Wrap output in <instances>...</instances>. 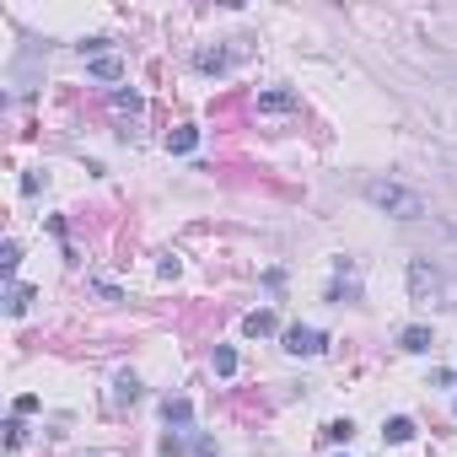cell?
I'll use <instances>...</instances> for the list:
<instances>
[{
  "label": "cell",
  "mask_w": 457,
  "mask_h": 457,
  "mask_svg": "<svg viewBox=\"0 0 457 457\" xmlns=\"http://www.w3.org/2000/svg\"><path fill=\"white\" fill-rule=\"evenodd\" d=\"M366 205L372 210H382V216H393V221H420L425 216V199L414 189H404V183H393V178H366Z\"/></svg>",
  "instance_id": "6da1fadb"
},
{
  "label": "cell",
  "mask_w": 457,
  "mask_h": 457,
  "mask_svg": "<svg viewBox=\"0 0 457 457\" xmlns=\"http://www.w3.org/2000/svg\"><path fill=\"white\" fill-rule=\"evenodd\" d=\"M194 65H199L205 75H221V70L231 65V54H226V48H199V54H194Z\"/></svg>",
  "instance_id": "8992f818"
},
{
  "label": "cell",
  "mask_w": 457,
  "mask_h": 457,
  "mask_svg": "<svg viewBox=\"0 0 457 457\" xmlns=\"http://www.w3.org/2000/svg\"><path fill=\"white\" fill-rule=\"evenodd\" d=\"M431 382H436V387H457V372H436Z\"/></svg>",
  "instance_id": "ffe728a7"
},
{
  "label": "cell",
  "mask_w": 457,
  "mask_h": 457,
  "mask_svg": "<svg viewBox=\"0 0 457 457\" xmlns=\"http://www.w3.org/2000/svg\"><path fill=\"white\" fill-rule=\"evenodd\" d=\"M27 307H33V285H11V290H6V312H11V317H22Z\"/></svg>",
  "instance_id": "9c48e42d"
},
{
  "label": "cell",
  "mask_w": 457,
  "mask_h": 457,
  "mask_svg": "<svg viewBox=\"0 0 457 457\" xmlns=\"http://www.w3.org/2000/svg\"><path fill=\"white\" fill-rule=\"evenodd\" d=\"M140 398V382H135L130 372H119V382H113V404H135Z\"/></svg>",
  "instance_id": "5bb4252c"
},
{
  "label": "cell",
  "mask_w": 457,
  "mask_h": 457,
  "mask_svg": "<svg viewBox=\"0 0 457 457\" xmlns=\"http://www.w3.org/2000/svg\"><path fill=\"white\" fill-rule=\"evenodd\" d=\"M27 441V431H22V420H11V425H6V446H22Z\"/></svg>",
  "instance_id": "d6986e66"
},
{
  "label": "cell",
  "mask_w": 457,
  "mask_h": 457,
  "mask_svg": "<svg viewBox=\"0 0 457 457\" xmlns=\"http://www.w3.org/2000/svg\"><path fill=\"white\" fill-rule=\"evenodd\" d=\"M92 290H97L103 301H124V290L113 285V280H103V275H92Z\"/></svg>",
  "instance_id": "2e32d148"
},
{
  "label": "cell",
  "mask_w": 457,
  "mask_h": 457,
  "mask_svg": "<svg viewBox=\"0 0 457 457\" xmlns=\"http://www.w3.org/2000/svg\"><path fill=\"white\" fill-rule=\"evenodd\" d=\"M398 345L409 350V355H425V350H431L436 339H431V328H425V323H409L404 334H398Z\"/></svg>",
  "instance_id": "5b68a950"
},
{
  "label": "cell",
  "mask_w": 457,
  "mask_h": 457,
  "mask_svg": "<svg viewBox=\"0 0 457 457\" xmlns=\"http://www.w3.org/2000/svg\"><path fill=\"white\" fill-rule=\"evenodd\" d=\"M323 436H328V441H350V436H355V425H350V420H328Z\"/></svg>",
  "instance_id": "e0dca14e"
},
{
  "label": "cell",
  "mask_w": 457,
  "mask_h": 457,
  "mask_svg": "<svg viewBox=\"0 0 457 457\" xmlns=\"http://www.w3.org/2000/svg\"><path fill=\"white\" fill-rule=\"evenodd\" d=\"M409 296H414V301H441V296H446L441 275H436L425 258H414V264H409Z\"/></svg>",
  "instance_id": "7a4b0ae2"
},
{
  "label": "cell",
  "mask_w": 457,
  "mask_h": 457,
  "mask_svg": "<svg viewBox=\"0 0 457 457\" xmlns=\"http://www.w3.org/2000/svg\"><path fill=\"white\" fill-rule=\"evenodd\" d=\"M16 264H22V248H16V242H6V248H0V269H6V275H16Z\"/></svg>",
  "instance_id": "ac0fdd59"
},
{
  "label": "cell",
  "mask_w": 457,
  "mask_h": 457,
  "mask_svg": "<svg viewBox=\"0 0 457 457\" xmlns=\"http://www.w3.org/2000/svg\"><path fill=\"white\" fill-rule=\"evenodd\" d=\"M323 345H328V339L323 334H317V328H285V350H290V355H323Z\"/></svg>",
  "instance_id": "3957f363"
},
{
  "label": "cell",
  "mask_w": 457,
  "mask_h": 457,
  "mask_svg": "<svg viewBox=\"0 0 457 457\" xmlns=\"http://www.w3.org/2000/svg\"><path fill=\"white\" fill-rule=\"evenodd\" d=\"M92 75L97 81H124V60L119 54H103V60H92Z\"/></svg>",
  "instance_id": "ba28073f"
},
{
  "label": "cell",
  "mask_w": 457,
  "mask_h": 457,
  "mask_svg": "<svg viewBox=\"0 0 457 457\" xmlns=\"http://www.w3.org/2000/svg\"><path fill=\"white\" fill-rule=\"evenodd\" d=\"M108 103H113V113H130V119H135V113L145 108V103H140V92H124V86H119V92L108 97Z\"/></svg>",
  "instance_id": "4fadbf2b"
},
{
  "label": "cell",
  "mask_w": 457,
  "mask_h": 457,
  "mask_svg": "<svg viewBox=\"0 0 457 457\" xmlns=\"http://www.w3.org/2000/svg\"><path fill=\"white\" fill-rule=\"evenodd\" d=\"M242 334H248V339L275 334V312H269V307H264V312H248V317H242Z\"/></svg>",
  "instance_id": "52a82bcc"
},
{
  "label": "cell",
  "mask_w": 457,
  "mask_h": 457,
  "mask_svg": "<svg viewBox=\"0 0 457 457\" xmlns=\"http://www.w3.org/2000/svg\"><path fill=\"white\" fill-rule=\"evenodd\" d=\"M301 97L290 92V86H269V92H258V113H296Z\"/></svg>",
  "instance_id": "277c9868"
},
{
  "label": "cell",
  "mask_w": 457,
  "mask_h": 457,
  "mask_svg": "<svg viewBox=\"0 0 457 457\" xmlns=\"http://www.w3.org/2000/svg\"><path fill=\"white\" fill-rule=\"evenodd\" d=\"M189 420H194V404H189V398H167V425L189 431Z\"/></svg>",
  "instance_id": "8fae6325"
},
{
  "label": "cell",
  "mask_w": 457,
  "mask_h": 457,
  "mask_svg": "<svg viewBox=\"0 0 457 457\" xmlns=\"http://www.w3.org/2000/svg\"><path fill=\"white\" fill-rule=\"evenodd\" d=\"M237 372V350L231 345H216V377H231Z\"/></svg>",
  "instance_id": "9a60e30c"
},
{
  "label": "cell",
  "mask_w": 457,
  "mask_h": 457,
  "mask_svg": "<svg viewBox=\"0 0 457 457\" xmlns=\"http://www.w3.org/2000/svg\"><path fill=\"white\" fill-rule=\"evenodd\" d=\"M194 145H199V130H172L167 135V151H172V157H189Z\"/></svg>",
  "instance_id": "30bf717a"
},
{
  "label": "cell",
  "mask_w": 457,
  "mask_h": 457,
  "mask_svg": "<svg viewBox=\"0 0 457 457\" xmlns=\"http://www.w3.org/2000/svg\"><path fill=\"white\" fill-rule=\"evenodd\" d=\"M382 436H387V441H393V446L414 441V420H404V414H398V420H387V425H382Z\"/></svg>",
  "instance_id": "7c38bea8"
}]
</instances>
